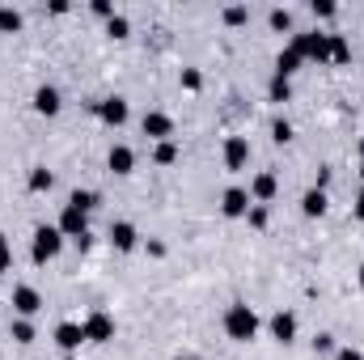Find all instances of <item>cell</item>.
Segmentation results:
<instances>
[{"label":"cell","mask_w":364,"mask_h":360,"mask_svg":"<svg viewBox=\"0 0 364 360\" xmlns=\"http://www.w3.org/2000/svg\"><path fill=\"white\" fill-rule=\"evenodd\" d=\"M305 60H301V51H292V47H284L279 55H275V77H292L296 68H301Z\"/></svg>","instance_id":"cell-17"},{"label":"cell","mask_w":364,"mask_h":360,"mask_svg":"<svg viewBox=\"0 0 364 360\" xmlns=\"http://www.w3.org/2000/svg\"><path fill=\"white\" fill-rule=\"evenodd\" d=\"M267 97H272V102H288V97H292V81H288V77H272Z\"/></svg>","instance_id":"cell-24"},{"label":"cell","mask_w":364,"mask_h":360,"mask_svg":"<svg viewBox=\"0 0 364 360\" xmlns=\"http://www.w3.org/2000/svg\"><path fill=\"white\" fill-rule=\"evenodd\" d=\"M250 203H255V199H250V191H246V186H229V191L220 195V212H225L229 221L246 216V212H250Z\"/></svg>","instance_id":"cell-8"},{"label":"cell","mask_w":364,"mask_h":360,"mask_svg":"<svg viewBox=\"0 0 364 360\" xmlns=\"http://www.w3.org/2000/svg\"><path fill=\"white\" fill-rule=\"evenodd\" d=\"M275 191H279L275 174H255V179H250V199H255V203H272Z\"/></svg>","instance_id":"cell-15"},{"label":"cell","mask_w":364,"mask_h":360,"mask_svg":"<svg viewBox=\"0 0 364 360\" xmlns=\"http://www.w3.org/2000/svg\"><path fill=\"white\" fill-rule=\"evenodd\" d=\"M326 182H331V166H322V170H318V191H326Z\"/></svg>","instance_id":"cell-37"},{"label":"cell","mask_w":364,"mask_h":360,"mask_svg":"<svg viewBox=\"0 0 364 360\" xmlns=\"http://www.w3.org/2000/svg\"><path fill=\"white\" fill-rule=\"evenodd\" d=\"M60 106H64V97H60L55 85H38V90H34V110H38V115L51 119V115H60Z\"/></svg>","instance_id":"cell-14"},{"label":"cell","mask_w":364,"mask_h":360,"mask_svg":"<svg viewBox=\"0 0 364 360\" xmlns=\"http://www.w3.org/2000/svg\"><path fill=\"white\" fill-rule=\"evenodd\" d=\"M246 221H250L255 229H267V221H272V212H267V203H250V212H246Z\"/></svg>","instance_id":"cell-28"},{"label":"cell","mask_w":364,"mask_h":360,"mask_svg":"<svg viewBox=\"0 0 364 360\" xmlns=\"http://www.w3.org/2000/svg\"><path fill=\"white\" fill-rule=\"evenodd\" d=\"M68 360H73V356H68Z\"/></svg>","instance_id":"cell-43"},{"label":"cell","mask_w":364,"mask_h":360,"mask_svg":"<svg viewBox=\"0 0 364 360\" xmlns=\"http://www.w3.org/2000/svg\"><path fill=\"white\" fill-rule=\"evenodd\" d=\"M106 34H110V38H127V34H132V21H127L123 13H114V17L106 21Z\"/></svg>","instance_id":"cell-26"},{"label":"cell","mask_w":364,"mask_h":360,"mask_svg":"<svg viewBox=\"0 0 364 360\" xmlns=\"http://www.w3.org/2000/svg\"><path fill=\"white\" fill-rule=\"evenodd\" d=\"M356 221H364V186H360V195H356Z\"/></svg>","instance_id":"cell-38"},{"label":"cell","mask_w":364,"mask_h":360,"mask_svg":"<svg viewBox=\"0 0 364 360\" xmlns=\"http://www.w3.org/2000/svg\"><path fill=\"white\" fill-rule=\"evenodd\" d=\"M153 162H157V166H174V162H178V144H174V140H161V144L153 149Z\"/></svg>","instance_id":"cell-21"},{"label":"cell","mask_w":364,"mask_h":360,"mask_svg":"<svg viewBox=\"0 0 364 360\" xmlns=\"http://www.w3.org/2000/svg\"><path fill=\"white\" fill-rule=\"evenodd\" d=\"M259 327H263V322H259V314H255L246 301H233V305H229V314H225V335H229L233 344H250V339L259 335Z\"/></svg>","instance_id":"cell-1"},{"label":"cell","mask_w":364,"mask_h":360,"mask_svg":"<svg viewBox=\"0 0 364 360\" xmlns=\"http://www.w3.org/2000/svg\"><path fill=\"white\" fill-rule=\"evenodd\" d=\"M60 250H64V233H60L55 225H38V229H34V246H30V259L43 268V263H51V259H60Z\"/></svg>","instance_id":"cell-2"},{"label":"cell","mask_w":364,"mask_h":360,"mask_svg":"<svg viewBox=\"0 0 364 360\" xmlns=\"http://www.w3.org/2000/svg\"><path fill=\"white\" fill-rule=\"evenodd\" d=\"M17 30H21V13L0 4V34H17Z\"/></svg>","instance_id":"cell-23"},{"label":"cell","mask_w":364,"mask_h":360,"mask_svg":"<svg viewBox=\"0 0 364 360\" xmlns=\"http://www.w3.org/2000/svg\"><path fill=\"white\" fill-rule=\"evenodd\" d=\"M90 9H93V13H97V17H106V21L114 17V4H110V0H93Z\"/></svg>","instance_id":"cell-34"},{"label":"cell","mask_w":364,"mask_h":360,"mask_svg":"<svg viewBox=\"0 0 364 360\" xmlns=\"http://www.w3.org/2000/svg\"><path fill=\"white\" fill-rule=\"evenodd\" d=\"M26 186H30V191H51V186H55V174H51L47 166H34L30 179H26Z\"/></svg>","instance_id":"cell-20"},{"label":"cell","mask_w":364,"mask_h":360,"mask_svg":"<svg viewBox=\"0 0 364 360\" xmlns=\"http://www.w3.org/2000/svg\"><path fill=\"white\" fill-rule=\"evenodd\" d=\"M272 335L275 344H292L296 339V314L292 309H275L272 314Z\"/></svg>","instance_id":"cell-12"},{"label":"cell","mask_w":364,"mask_h":360,"mask_svg":"<svg viewBox=\"0 0 364 360\" xmlns=\"http://www.w3.org/2000/svg\"><path fill=\"white\" fill-rule=\"evenodd\" d=\"M110 246H114V250H123V255H127V250H136V246H140L136 225H132V221H114V225H110Z\"/></svg>","instance_id":"cell-11"},{"label":"cell","mask_w":364,"mask_h":360,"mask_svg":"<svg viewBox=\"0 0 364 360\" xmlns=\"http://www.w3.org/2000/svg\"><path fill=\"white\" fill-rule=\"evenodd\" d=\"M267 26L279 30V34H284V30H292V13H288V9H272V13H267Z\"/></svg>","instance_id":"cell-27"},{"label":"cell","mask_w":364,"mask_h":360,"mask_svg":"<svg viewBox=\"0 0 364 360\" xmlns=\"http://www.w3.org/2000/svg\"><path fill=\"white\" fill-rule=\"evenodd\" d=\"M314 352H318V356L339 352V348H335V335H331V331H318V335H314Z\"/></svg>","instance_id":"cell-31"},{"label":"cell","mask_w":364,"mask_h":360,"mask_svg":"<svg viewBox=\"0 0 364 360\" xmlns=\"http://www.w3.org/2000/svg\"><path fill=\"white\" fill-rule=\"evenodd\" d=\"M97 203H102V195H97V191H81V186H77V191L68 195V208H81V212H93Z\"/></svg>","instance_id":"cell-18"},{"label":"cell","mask_w":364,"mask_h":360,"mask_svg":"<svg viewBox=\"0 0 364 360\" xmlns=\"http://www.w3.org/2000/svg\"><path fill=\"white\" fill-rule=\"evenodd\" d=\"M9 268H13V250H9V238L0 233V275H4Z\"/></svg>","instance_id":"cell-32"},{"label":"cell","mask_w":364,"mask_h":360,"mask_svg":"<svg viewBox=\"0 0 364 360\" xmlns=\"http://www.w3.org/2000/svg\"><path fill=\"white\" fill-rule=\"evenodd\" d=\"M220 17H225V26H246V21H250V9H246V4H225Z\"/></svg>","instance_id":"cell-25"},{"label":"cell","mask_w":364,"mask_h":360,"mask_svg":"<svg viewBox=\"0 0 364 360\" xmlns=\"http://www.w3.org/2000/svg\"><path fill=\"white\" fill-rule=\"evenodd\" d=\"M43 309V297H38V288H30V284H17L13 288V314L17 318H34Z\"/></svg>","instance_id":"cell-9"},{"label":"cell","mask_w":364,"mask_h":360,"mask_svg":"<svg viewBox=\"0 0 364 360\" xmlns=\"http://www.w3.org/2000/svg\"><path fill=\"white\" fill-rule=\"evenodd\" d=\"M335 360H364V352H360V348H339Z\"/></svg>","instance_id":"cell-35"},{"label":"cell","mask_w":364,"mask_h":360,"mask_svg":"<svg viewBox=\"0 0 364 360\" xmlns=\"http://www.w3.org/2000/svg\"><path fill=\"white\" fill-rule=\"evenodd\" d=\"M9 335H13L17 344H34V322H30V318H13Z\"/></svg>","instance_id":"cell-22"},{"label":"cell","mask_w":364,"mask_h":360,"mask_svg":"<svg viewBox=\"0 0 364 360\" xmlns=\"http://www.w3.org/2000/svg\"><path fill=\"white\" fill-rule=\"evenodd\" d=\"M360 288H364V263H360Z\"/></svg>","instance_id":"cell-39"},{"label":"cell","mask_w":364,"mask_h":360,"mask_svg":"<svg viewBox=\"0 0 364 360\" xmlns=\"http://www.w3.org/2000/svg\"><path fill=\"white\" fill-rule=\"evenodd\" d=\"M174 360H195V356H174Z\"/></svg>","instance_id":"cell-41"},{"label":"cell","mask_w":364,"mask_h":360,"mask_svg":"<svg viewBox=\"0 0 364 360\" xmlns=\"http://www.w3.org/2000/svg\"><path fill=\"white\" fill-rule=\"evenodd\" d=\"M326 208H331V199H326V191H318V186H309V191L301 195V212H305V216H326Z\"/></svg>","instance_id":"cell-16"},{"label":"cell","mask_w":364,"mask_h":360,"mask_svg":"<svg viewBox=\"0 0 364 360\" xmlns=\"http://www.w3.org/2000/svg\"><path fill=\"white\" fill-rule=\"evenodd\" d=\"M272 140L275 144H288L292 140V123L288 119H272Z\"/></svg>","instance_id":"cell-30"},{"label":"cell","mask_w":364,"mask_h":360,"mask_svg":"<svg viewBox=\"0 0 364 360\" xmlns=\"http://www.w3.org/2000/svg\"><path fill=\"white\" fill-rule=\"evenodd\" d=\"M360 179H364V162H360Z\"/></svg>","instance_id":"cell-42"},{"label":"cell","mask_w":364,"mask_h":360,"mask_svg":"<svg viewBox=\"0 0 364 360\" xmlns=\"http://www.w3.org/2000/svg\"><path fill=\"white\" fill-rule=\"evenodd\" d=\"M246 162H250V140L246 136H229L225 140V170L237 174V170H246Z\"/></svg>","instance_id":"cell-7"},{"label":"cell","mask_w":364,"mask_h":360,"mask_svg":"<svg viewBox=\"0 0 364 360\" xmlns=\"http://www.w3.org/2000/svg\"><path fill=\"white\" fill-rule=\"evenodd\" d=\"M55 344L73 356V352L85 344V327H81V322H60V327H55Z\"/></svg>","instance_id":"cell-13"},{"label":"cell","mask_w":364,"mask_h":360,"mask_svg":"<svg viewBox=\"0 0 364 360\" xmlns=\"http://www.w3.org/2000/svg\"><path fill=\"white\" fill-rule=\"evenodd\" d=\"M182 90H191V93H199L203 90V73H199V68H182Z\"/></svg>","instance_id":"cell-29"},{"label":"cell","mask_w":364,"mask_h":360,"mask_svg":"<svg viewBox=\"0 0 364 360\" xmlns=\"http://www.w3.org/2000/svg\"><path fill=\"white\" fill-rule=\"evenodd\" d=\"M140 132H144L149 140H157V144H161V140H170V136H174V119H170L166 110H149V115L140 119Z\"/></svg>","instance_id":"cell-6"},{"label":"cell","mask_w":364,"mask_h":360,"mask_svg":"<svg viewBox=\"0 0 364 360\" xmlns=\"http://www.w3.org/2000/svg\"><path fill=\"white\" fill-rule=\"evenodd\" d=\"M360 162H364V140H360Z\"/></svg>","instance_id":"cell-40"},{"label":"cell","mask_w":364,"mask_h":360,"mask_svg":"<svg viewBox=\"0 0 364 360\" xmlns=\"http://www.w3.org/2000/svg\"><path fill=\"white\" fill-rule=\"evenodd\" d=\"M93 115H97V119H102L106 127H123V123H127V115H132V106H127V97L110 93V97L93 102Z\"/></svg>","instance_id":"cell-3"},{"label":"cell","mask_w":364,"mask_h":360,"mask_svg":"<svg viewBox=\"0 0 364 360\" xmlns=\"http://www.w3.org/2000/svg\"><path fill=\"white\" fill-rule=\"evenodd\" d=\"M106 166H110V174L127 179V174L136 170V153H132L127 144H110V153H106Z\"/></svg>","instance_id":"cell-10"},{"label":"cell","mask_w":364,"mask_h":360,"mask_svg":"<svg viewBox=\"0 0 364 360\" xmlns=\"http://www.w3.org/2000/svg\"><path fill=\"white\" fill-rule=\"evenodd\" d=\"M149 255H153V259H161V255H166V242H157V238H153V242H149Z\"/></svg>","instance_id":"cell-36"},{"label":"cell","mask_w":364,"mask_h":360,"mask_svg":"<svg viewBox=\"0 0 364 360\" xmlns=\"http://www.w3.org/2000/svg\"><path fill=\"white\" fill-rule=\"evenodd\" d=\"M331 64H352V43L343 34H331Z\"/></svg>","instance_id":"cell-19"},{"label":"cell","mask_w":364,"mask_h":360,"mask_svg":"<svg viewBox=\"0 0 364 360\" xmlns=\"http://www.w3.org/2000/svg\"><path fill=\"white\" fill-rule=\"evenodd\" d=\"M81 327H85V344H110L114 339V318L106 309H93Z\"/></svg>","instance_id":"cell-5"},{"label":"cell","mask_w":364,"mask_h":360,"mask_svg":"<svg viewBox=\"0 0 364 360\" xmlns=\"http://www.w3.org/2000/svg\"><path fill=\"white\" fill-rule=\"evenodd\" d=\"M309 9H314V17H335V4L331 0H309Z\"/></svg>","instance_id":"cell-33"},{"label":"cell","mask_w":364,"mask_h":360,"mask_svg":"<svg viewBox=\"0 0 364 360\" xmlns=\"http://www.w3.org/2000/svg\"><path fill=\"white\" fill-rule=\"evenodd\" d=\"M55 229H60L64 238H73V242H81V238L90 233V212H81V208H68V203H64V212H60V221H55Z\"/></svg>","instance_id":"cell-4"}]
</instances>
